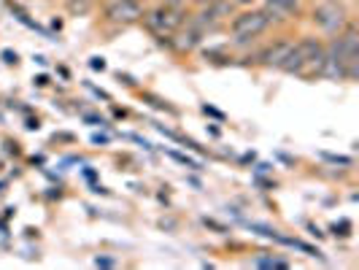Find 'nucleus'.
<instances>
[{
    "label": "nucleus",
    "mask_w": 359,
    "mask_h": 270,
    "mask_svg": "<svg viewBox=\"0 0 359 270\" xmlns=\"http://www.w3.org/2000/svg\"><path fill=\"white\" fill-rule=\"evenodd\" d=\"M257 265L259 268H289L287 259H278V257H259Z\"/></svg>",
    "instance_id": "10"
},
{
    "label": "nucleus",
    "mask_w": 359,
    "mask_h": 270,
    "mask_svg": "<svg viewBox=\"0 0 359 270\" xmlns=\"http://www.w3.org/2000/svg\"><path fill=\"white\" fill-rule=\"evenodd\" d=\"M189 11H192L189 6H165V3L146 6L141 25H144L146 30H149L154 38H168L187 25Z\"/></svg>",
    "instance_id": "1"
},
{
    "label": "nucleus",
    "mask_w": 359,
    "mask_h": 270,
    "mask_svg": "<svg viewBox=\"0 0 359 270\" xmlns=\"http://www.w3.org/2000/svg\"><path fill=\"white\" fill-rule=\"evenodd\" d=\"M311 22L324 38H332L351 22V17H348V8L343 6L341 0H319L311 8Z\"/></svg>",
    "instance_id": "3"
},
{
    "label": "nucleus",
    "mask_w": 359,
    "mask_h": 270,
    "mask_svg": "<svg viewBox=\"0 0 359 270\" xmlns=\"http://www.w3.org/2000/svg\"><path fill=\"white\" fill-rule=\"evenodd\" d=\"M208 3H216V0H192L189 6H192V8H198V6H208Z\"/></svg>",
    "instance_id": "13"
},
{
    "label": "nucleus",
    "mask_w": 359,
    "mask_h": 270,
    "mask_svg": "<svg viewBox=\"0 0 359 270\" xmlns=\"http://www.w3.org/2000/svg\"><path fill=\"white\" fill-rule=\"evenodd\" d=\"M294 46L303 54V71L300 79H322L324 68V41L316 36H303L294 41Z\"/></svg>",
    "instance_id": "5"
},
{
    "label": "nucleus",
    "mask_w": 359,
    "mask_h": 270,
    "mask_svg": "<svg viewBox=\"0 0 359 270\" xmlns=\"http://www.w3.org/2000/svg\"><path fill=\"white\" fill-rule=\"evenodd\" d=\"M157 3H165V6H189L192 0H157ZM192 8V6H189Z\"/></svg>",
    "instance_id": "12"
},
{
    "label": "nucleus",
    "mask_w": 359,
    "mask_h": 270,
    "mask_svg": "<svg viewBox=\"0 0 359 270\" xmlns=\"http://www.w3.org/2000/svg\"><path fill=\"white\" fill-rule=\"evenodd\" d=\"M62 3L68 6V11H71L73 17H87L97 0H62Z\"/></svg>",
    "instance_id": "9"
},
{
    "label": "nucleus",
    "mask_w": 359,
    "mask_h": 270,
    "mask_svg": "<svg viewBox=\"0 0 359 270\" xmlns=\"http://www.w3.org/2000/svg\"><path fill=\"white\" fill-rule=\"evenodd\" d=\"M292 46H294V41H292V38H276L273 43H265L259 52L254 54V62H257V65H262V68H273V71H278V68H281V62H284V57L289 54Z\"/></svg>",
    "instance_id": "6"
},
{
    "label": "nucleus",
    "mask_w": 359,
    "mask_h": 270,
    "mask_svg": "<svg viewBox=\"0 0 359 270\" xmlns=\"http://www.w3.org/2000/svg\"><path fill=\"white\" fill-rule=\"evenodd\" d=\"M203 41H205V36L200 33L198 27H192V25L187 22L181 30H176L173 36L168 38V49L176 54H192L203 46Z\"/></svg>",
    "instance_id": "7"
},
{
    "label": "nucleus",
    "mask_w": 359,
    "mask_h": 270,
    "mask_svg": "<svg viewBox=\"0 0 359 270\" xmlns=\"http://www.w3.org/2000/svg\"><path fill=\"white\" fill-rule=\"evenodd\" d=\"M233 3V8H252L254 0H230Z\"/></svg>",
    "instance_id": "11"
},
{
    "label": "nucleus",
    "mask_w": 359,
    "mask_h": 270,
    "mask_svg": "<svg viewBox=\"0 0 359 270\" xmlns=\"http://www.w3.org/2000/svg\"><path fill=\"white\" fill-rule=\"evenodd\" d=\"M262 11L268 14L270 25H284L297 17V0H265Z\"/></svg>",
    "instance_id": "8"
},
{
    "label": "nucleus",
    "mask_w": 359,
    "mask_h": 270,
    "mask_svg": "<svg viewBox=\"0 0 359 270\" xmlns=\"http://www.w3.org/2000/svg\"><path fill=\"white\" fill-rule=\"evenodd\" d=\"M146 0H106L103 3V19L116 27H130L144 19Z\"/></svg>",
    "instance_id": "4"
},
{
    "label": "nucleus",
    "mask_w": 359,
    "mask_h": 270,
    "mask_svg": "<svg viewBox=\"0 0 359 270\" xmlns=\"http://www.w3.org/2000/svg\"><path fill=\"white\" fill-rule=\"evenodd\" d=\"M270 27V19L262 8H243L233 14V19H227V30L233 36V46H246L254 43L259 36H265Z\"/></svg>",
    "instance_id": "2"
}]
</instances>
